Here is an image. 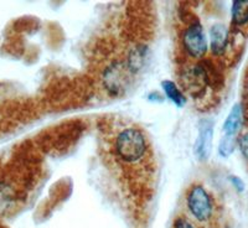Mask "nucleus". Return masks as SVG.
<instances>
[{
    "instance_id": "obj_8",
    "label": "nucleus",
    "mask_w": 248,
    "mask_h": 228,
    "mask_svg": "<svg viewBox=\"0 0 248 228\" xmlns=\"http://www.w3.org/2000/svg\"><path fill=\"white\" fill-rule=\"evenodd\" d=\"M211 50L215 55H221L225 51L226 46H227V41H229V31L223 25L212 26L211 31Z\"/></svg>"
},
{
    "instance_id": "obj_4",
    "label": "nucleus",
    "mask_w": 248,
    "mask_h": 228,
    "mask_svg": "<svg viewBox=\"0 0 248 228\" xmlns=\"http://www.w3.org/2000/svg\"><path fill=\"white\" fill-rule=\"evenodd\" d=\"M19 185L10 176L0 175V216L12 213L20 202Z\"/></svg>"
},
{
    "instance_id": "obj_1",
    "label": "nucleus",
    "mask_w": 248,
    "mask_h": 228,
    "mask_svg": "<svg viewBox=\"0 0 248 228\" xmlns=\"http://www.w3.org/2000/svg\"><path fill=\"white\" fill-rule=\"evenodd\" d=\"M114 150L124 163H139L147 155V139L137 128H124L117 134Z\"/></svg>"
},
{
    "instance_id": "obj_9",
    "label": "nucleus",
    "mask_w": 248,
    "mask_h": 228,
    "mask_svg": "<svg viewBox=\"0 0 248 228\" xmlns=\"http://www.w3.org/2000/svg\"><path fill=\"white\" fill-rule=\"evenodd\" d=\"M241 124H242V107L240 105H236L231 109L229 117L223 124L225 136L236 137V133L241 128Z\"/></svg>"
},
{
    "instance_id": "obj_10",
    "label": "nucleus",
    "mask_w": 248,
    "mask_h": 228,
    "mask_svg": "<svg viewBox=\"0 0 248 228\" xmlns=\"http://www.w3.org/2000/svg\"><path fill=\"white\" fill-rule=\"evenodd\" d=\"M232 21L234 25L248 23V0H236L232 4Z\"/></svg>"
},
{
    "instance_id": "obj_11",
    "label": "nucleus",
    "mask_w": 248,
    "mask_h": 228,
    "mask_svg": "<svg viewBox=\"0 0 248 228\" xmlns=\"http://www.w3.org/2000/svg\"><path fill=\"white\" fill-rule=\"evenodd\" d=\"M145 60H147V48L143 46H138L133 51H130V55L128 57V67L132 72H136L143 67Z\"/></svg>"
},
{
    "instance_id": "obj_16",
    "label": "nucleus",
    "mask_w": 248,
    "mask_h": 228,
    "mask_svg": "<svg viewBox=\"0 0 248 228\" xmlns=\"http://www.w3.org/2000/svg\"><path fill=\"white\" fill-rule=\"evenodd\" d=\"M231 181H232V182H233L234 187H236V189L238 190V191H240V192L245 190V183H243V181L241 180L240 178H236V176H232Z\"/></svg>"
},
{
    "instance_id": "obj_17",
    "label": "nucleus",
    "mask_w": 248,
    "mask_h": 228,
    "mask_svg": "<svg viewBox=\"0 0 248 228\" xmlns=\"http://www.w3.org/2000/svg\"><path fill=\"white\" fill-rule=\"evenodd\" d=\"M245 98H246V102H247L248 105V85L246 86V92H245Z\"/></svg>"
},
{
    "instance_id": "obj_3",
    "label": "nucleus",
    "mask_w": 248,
    "mask_h": 228,
    "mask_svg": "<svg viewBox=\"0 0 248 228\" xmlns=\"http://www.w3.org/2000/svg\"><path fill=\"white\" fill-rule=\"evenodd\" d=\"M132 71L123 63H113L103 74V83L113 96H119L130 85Z\"/></svg>"
},
{
    "instance_id": "obj_2",
    "label": "nucleus",
    "mask_w": 248,
    "mask_h": 228,
    "mask_svg": "<svg viewBox=\"0 0 248 228\" xmlns=\"http://www.w3.org/2000/svg\"><path fill=\"white\" fill-rule=\"evenodd\" d=\"M186 203L191 216L199 222H207L214 214V203L211 198L201 185H195L190 189Z\"/></svg>"
},
{
    "instance_id": "obj_7",
    "label": "nucleus",
    "mask_w": 248,
    "mask_h": 228,
    "mask_svg": "<svg viewBox=\"0 0 248 228\" xmlns=\"http://www.w3.org/2000/svg\"><path fill=\"white\" fill-rule=\"evenodd\" d=\"M212 137H214V125L212 122L202 119L200 122L199 136L195 143V152L200 160H206L211 154Z\"/></svg>"
},
{
    "instance_id": "obj_12",
    "label": "nucleus",
    "mask_w": 248,
    "mask_h": 228,
    "mask_svg": "<svg viewBox=\"0 0 248 228\" xmlns=\"http://www.w3.org/2000/svg\"><path fill=\"white\" fill-rule=\"evenodd\" d=\"M161 87H163L164 92L168 96V98L171 99L178 107H184L185 106V97L183 96V93L180 92V90H179L178 86L175 85V83H172L171 81H163Z\"/></svg>"
},
{
    "instance_id": "obj_14",
    "label": "nucleus",
    "mask_w": 248,
    "mask_h": 228,
    "mask_svg": "<svg viewBox=\"0 0 248 228\" xmlns=\"http://www.w3.org/2000/svg\"><path fill=\"white\" fill-rule=\"evenodd\" d=\"M238 147H240L241 152L248 160V133H245L238 140Z\"/></svg>"
},
{
    "instance_id": "obj_15",
    "label": "nucleus",
    "mask_w": 248,
    "mask_h": 228,
    "mask_svg": "<svg viewBox=\"0 0 248 228\" xmlns=\"http://www.w3.org/2000/svg\"><path fill=\"white\" fill-rule=\"evenodd\" d=\"M174 228H195V227L192 226V223H190L187 220L179 217V218H176V221L174 222Z\"/></svg>"
},
{
    "instance_id": "obj_13",
    "label": "nucleus",
    "mask_w": 248,
    "mask_h": 228,
    "mask_svg": "<svg viewBox=\"0 0 248 228\" xmlns=\"http://www.w3.org/2000/svg\"><path fill=\"white\" fill-rule=\"evenodd\" d=\"M234 144H236L234 137L223 136L222 140H221L220 143V148H218L220 154L222 155V156H229V155L234 150Z\"/></svg>"
},
{
    "instance_id": "obj_5",
    "label": "nucleus",
    "mask_w": 248,
    "mask_h": 228,
    "mask_svg": "<svg viewBox=\"0 0 248 228\" xmlns=\"http://www.w3.org/2000/svg\"><path fill=\"white\" fill-rule=\"evenodd\" d=\"M183 43L190 56L196 57V59L202 57L207 50V43H206L202 26L199 23L190 26L184 34Z\"/></svg>"
},
{
    "instance_id": "obj_6",
    "label": "nucleus",
    "mask_w": 248,
    "mask_h": 228,
    "mask_svg": "<svg viewBox=\"0 0 248 228\" xmlns=\"http://www.w3.org/2000/svg\"><path fill=\"white\" fill-rule=\"evenodd\" d=\"M180 82L190 94L200 96L209 83V76L205 68L201 66H194L184 71L180 77Z\"/></svg>"
}]
</instances>
